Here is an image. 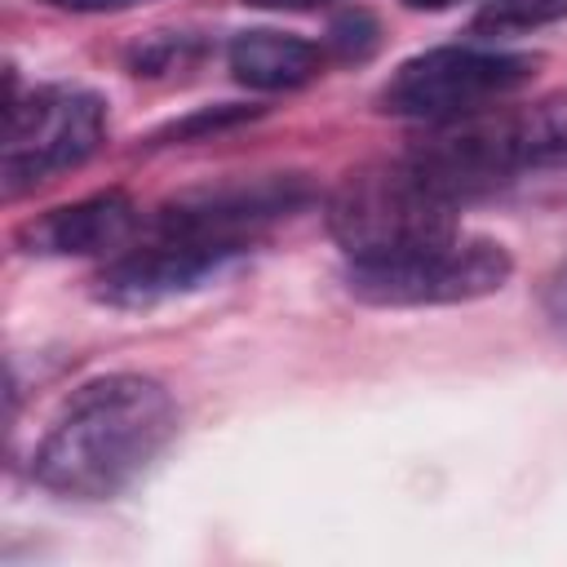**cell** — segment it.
I'll return each mask as SVG.
<instances>
[{"label":"cell","mask_w":567,"mask_h":567,"mask_svg":"<svg viewBox=\"0 0 567 567\" xmlns=\"http://www.w3.org/2000/svg\"><path fill=\"white\" fill-rule=\"evenodd\" d=\"M328 53L306 40V35H292V31H270V27H257V31H239L230 35L226 44V66L239 84L257 89V93H288V89H301L310 84L319 71H323Z\"/></svg>","instance_id":"obj_10"},{"label":"cell","mask_w":567,"mask_h":567,"mask_svg":"<svg viewBox=\"0 0 567 567\" xmlns=\"http://www.w3.org/2000/svg\"><path fill=\"white\" fill-rule=\"evenodd\" d=\"M53 9H66V13H120V9H137L146 0H44Z\"/></svg>","instance_id":"obj_16"},{"label":"cell","mask_w":567,"mask_h":567,"mask_svg":"<svg viewBox=\"0 0 567 567\" xmlns=\"http://www.w3.org/2000/svg\"><path fill=\"white\" fill-rule=\"evenodd\" d=\"M257 111L252 106H235V102H221V106H208V111H199V115H186L182 124H168L155 142H195V137H204V133H217V128H230V124H244V120H252Z\"/></svg>","instance_id":"obj_14"},{"label":"cell","mask_w":567,"mask_h":567,"mask_svg":"<svg viewBox=\"0 0 567 567\" xmlns=\"http://www.w3.org/2000/svg\"><path fill=\"white\" fill-rule=\"evenodd\" d=\"M142 230V208L124 190H97L58 204L18 226V248L31 257H115Z\"/></svg>","instance_id":"obj_9"},{"label":"cell","mask_w":567,"mask_h":567,"mask_svg":"<svg viewBox=\"0 0 567 567\" xmlns=\"http://www.w3.org/2000/svg\"><path fill=\"white\" fill-rule=\"evenodd\" d=\"M315 199L306 173H257V177H226L208 186L177 190L151 213V230L168 235H199L226 244H252L266 226L301 213Z\"/></svg>","instance_id":"obj_7"},{"label":"cell","mask_w":567,"mask_h":567,"mask_svg":"<svg viewBox=\"0 0 567 567\" xmlns=\"http://www.w3.org/2000/svg\"><path fill=\"white\" fill-rule=\"evenodd\" d=\"M408 159L452 199H478L509 186L523 173L567 168V89L545 93L514 111H478L439 124L421 137Z\"/></svg>","instance_id":"obj_2"},{"label":"cell","mask_w":567,"mask_h":567,"mask_svg":"<svg viewBox=\"0 0 567 567\" xmlns=\"http://www.w3.org/2000/svg\"><path fill=\"white\" fill-rule=\"evenodd\" d=\"M204 49L199 35H186V31H164V35H146L128 49V71L133 75H164V71H177L186 62H195Z\"/></svg>","instance_id":"obj_12"},{"label":"cell","mask_w":567,"mask_h":567,"mask_svg":"<svg viewBox=\"0 0 567 567\" xmlns=\"http://www.w3.org/2000/svg\"><path fill=\"white\" fill-rule=\"evenodd\" d=\"M111 115L106 97L84 84H40L18 93L9 66V97H4V146H0V186L9 199L22 190L80 168L106 142Z\"/></svg>","instance_id":"obj_4"},{"label":"cell","mask_w":567,"mask_h":567,"mask_svg":"<svg viewBox=\"0 0 567 567\" xmlns=\"http://www.w3.org/2000/svg\"><path fill=\"white\" fill-rule=\"evenodd\" d=\"M554 22H567V0H487L474 13L478 35H523Z\"/></svg>","instance_id":"obj_11"},{"label":"cell","mask_w":567,"mask_h":567,"mask_svg":"<svg viewBox=\"0 0 567 567\" xmlns=\"http://www.w3.org/2000/svg\"><path fill=\"white\" fill-rule=\"evenodd\" d=\"M540 58L536 53H509V49H478V44H443L425 49L390 71V80L377 93V106L399 120H425L447 124L478 111H492L496 102L514 97L523 84H532Z\"/></svg>","instance_id":"obj_6"},{"label":"cell","mask_w":567,"mask_h":567,"mask_svg":"<svg viewBox=\"0 0 567 567\" xmlns=\"http://www.w3.org/2000/svg\"><path fill=\"white\" fill-rule=\"evenodd\" d=\"M514 257L505 244L483 235H452L399 257L381 261H346V292L363 306L381 310H416V306H465L492 297L509 284Z\"/></svg>","instance_id":"obj_5"},{"label":"cell","mask_w":567,"mask_h":567,"mask_svg":"<svg viewBox=\"0 0 567 567\" xmlns=\"http://www.w3.org/2000/svg\"><path fill=\"white\" fill-rule=\"evenodd\" d=\"M540 306H545V319L554 323V332H558V337H567V261L545 279Z\"/></svg>","instance_id":"obj_15"},{"label":"cell","mask_w":567,"mask_h":567,"mask_svg":"<svg viewBox=\"0 0 567 567\" xmlns=\"http://www.w3.org/2000/svg\"><path fill=\"white\" fill-rule=\"evenodd\" d=\"M177 434V399L146 372H102L71 390L31 452V478L66 501L133 487Z\"/></svg>","instance_id":"obj_1"},{"label":"cell","mask_w":567,"mask_h":567,"mask_svg":"<svg viewBox=\"0 0 567 567\" xmlns=\"http://www.w3.org/2000/svg\"><path fill=\"white\" fill-rule=\"evenodd\" d=\"M248 4H261V9H310V4H323V0H248Z\"/></svg>","instance_id":"obj_17"},{"label":"cell","mask_w":567,"mask_h":567,"mask_svg":"<svg viewBox=\"0 0 567 567\" xmlns=\"http://www.w3.org/2000/svg\"><path fill=\"white\" fill-rule=\"evenodd\" d=\"M408 9H421V13H439V9H452V4H461V0H403Z\"/></svg>","instance_id":"obj_18"},{"label":"cell","mask_w":567,"mask_h":567,"mask_svg":"<svg viewBox=\"0 0 567 567\" xmlns=\"http://www.w3.org/2000/svg\"><path fill=\"white\" fill-rule=\"evenodd\" d=\"M244 252H248V244L151 230V239L120 248L93 275V297L115 310H146V306H159V301L204 288Z\"/></svg>","instance_id":"obj_8"},{"label":"cell","mask_w":567,"mask_h":567,"mask_svg":"<svg viewBox=\"0 0 567 567\" xmlns=\"http://www.w3.org/2000/svg\"><path fill=\"white\" fill-rule=\"evenodd\" d=\"M456 208L408 155L381 159L346 173L328 204V235L341 244L346 261H381L439 239L461 235Z\"/></svg>","instance_id":"obj_3"},{"label":"cell","mask_w":567,"mask_h":567,"mask_svg":"<svg viewBox=\"0 0 567 567\" xmlns=\"http://www.w3.org/2000/svg\"><path fill=\"white\" fill-rule=\"evenodd\" d=\"M377 44H381V27H377V18L368 9H346L328 27V49L341 62H363Z\"/></svg>","instance_id":"obj_13"}]
</instances>
